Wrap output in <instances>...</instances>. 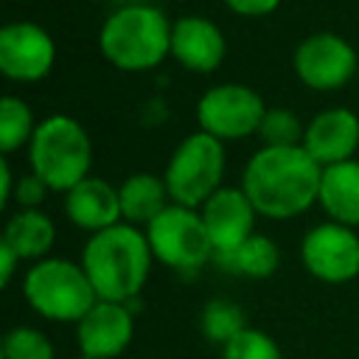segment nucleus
Masks as SVG:
<instances>
[{
  "label": "nucleus",
  "instance_id": "1",
  "mask_svg": "<svg viewBox=\"0 0 359 359\" xmlns=\"http://www.w3.org/2000/svg\"><path fill=\"white\" fill-rule=\"evenodd\" d=\"M323 165L303 146H261L244 165L241 188L266 219H294L320 196Z\"/></svg>",
  "mask_w": 359,
  "mask_h": 359
},
{
  "label": "nucleus",
  "instance_id": "2",
  "mask_svg": "<svg viewBox=\"0 0 359 359\" xmlns=\"http://www.w3.org/2000/svg\"><path fill=\"white\" fill-rule=\"evenodd\" d=\"M154 252L146 230L121 222L101 233H93L81 250V266L98 294V300L129 303L149 280Z\"/></svg>",
  "mask_w": 359,
  "mask_h": 359
},
{
  "label": "nucleus",
  "instance_id": "3",
  "mask_svg": "<svg viewBox=\"0 0 359 359\" xmlns=\"http://www.w3.org/2000/svg\"><path fill=\"white\" fill-rule=\"evenodd\" d=\"M171 28L174 22L157 6L126 3L104 20L98 50L123 73H146L171 56Z\"/></svg>",
  "mask_w": 359,
  "mask_h": 359
},
{
  "label": "nucleus",
  "instance_id": "4",
  "mask_svg": "<svg viewBox=\"0 0 359 359\" xmlns=\"http://www.w3.org/2000/svg\"><path fill=\"white\" fill-rule=\"evenodd\" d=\"M31 171L59 194H67L81 180L90 177L93 165V140L87 129L70 115H48L36 123V132L28 143Z\"/></svg>",
  "mask_w": 359,
  "mask_h": 359
},
{
  "label": "nucleus",
  "instance_id": "5",
  "mask_svg": "<svg viewBox=\"0 0 359 359\" xmlns=\"http://www.w3.org/2000/svg\"><path fill=\"white\" fill-rule=\"evenodd\" d=\"M22 294L39 317L53 323H79L98 303L84 266L65 258L34 261L25 272Z\"/></svg>",
  "mask_w": 359,
  "mask_h": 359
},
{
  "label": "nucleus",
  "instance_id": "6",
  "mask_svg": "<svg viewBox=\"0 0 359 359\" xmlns=\"http://www.w3.org/2000/svg\"><path fill=\"white\" fill-rule=\"evenodd\" d=\"M168 196L177 205L202 208L224 180V143L208 132H194L171 151L165 174Z\"/></svg>",
  "mask_w": 359,
  "mask_h": 359
},
{
  "label": "nucleus",
  "instance_id": "7",
  "mask_svg": "<svg viewBox=\"0 0 359 359\" xmlns=\"http://www.w3.org/2000/svg\"><path fill=\"white\" fill-rule=\"evenodd\" d=\"M146 238L154 261L174 272H196L213 261V244L199 208L171 202L146 224Z\"/></svg>",
  "mask_w": 359,
  "mask_h": 359
},
{
  "label": "nucleus",
  "instance_id": "8",
  "mask_svg": "<svg viewBox=\"0 0 359 359\" xmlns=\"http://www.w3.org/2000/svg\"><path fill=\"white\" fill-rule=\"evenodd\" d=\"M264 112H266L264 98L252 87L238 81L213 84L210 90L202 93L196 104L199 129L219 137L222 143L258 135Z\"/></svg>",
  "mask_w": 359,
  "mask_h": 359
},
{
  "label": "nucleus",
  "instance_id": "9",
  "mask_svg": "<svg viewBox=\"0 0 359 359\" xmlns=\"http://www.w3.org/2000/svg\"><path fill=\"white\" fill-rule=\"evenodd\" d=\"M294 73L297 79L309 87V90H320V93H331L345 87L359 65V56L353 50V45L331 31H317L309 34L292 56Z\"/></svg>",
  "mask_w": 359,
  "mask_h": 359
},
{
  "label": "nucleus",
  "instance_id": "10",
  "mask_svg": "<svg viewBox=\"0 0 359 359\" xmlns=\"http://www.w3.org/2000/svg\"><path fill=\"white\" fill-rule=\"evenodd\" d=\"M300 261L323 283H348L359 275V233L339 222H323L303 236Z\"/></svg>",
  "mask_w": 359,
  "mask_h": 359
},
{
  "label": "nucleus",
  "instance_id": "11",
  "mask_svg": "<svg viewBox=\"0 0 359 359\" xmlns=\"http://www.w3.org/2000/svg\"><path fill=\"white\" fill-rule=\"evenodd\" d=\"M53 62L56 42L42 25L31 20H17L0 28V73L8 81H42L53 70Z\"/></svg>",
  "mask_w": 359,
  "mask_h": 359
},
{
  "label": "nucleus",
  "instance_id": "12",
  "mask_svg": "<svg viewBox=\"0 0 359 359\" xmlns=\"http://www.w3.org/2000/svg\"><path fill=\"white\" fill-rule=\"evenodd\" d=\"M202 222L208 227L210 244H213V255L216 252H230L236 247H241L255 230V205L250 202V196L244 194V188H230L222 185L202 208Z\"/></svg>",
  "mask_w": 359,
  "mask_h": 359
},
{
  "label": "nucleus",
  "instance_id": "13",
  "mask_svg": "<svg viewBox=\"0 0 359 359\" xmlns=\"http://www.w3.org/2000/svg\"><path fill=\"white\" fill-rule=\"evenodd\" d=\"M132 337H135V317L126 303L98 300L76 323L79 353H87V356L115 359L129 348Z\"/></svg>",
  "mask_w": 359,
  "mask_h": 359
},
{
  "label": "nucleus",
  "instance_id": "14",
  "mask_svg": "<svg viewBox=\"0 0 359 359\" xmlns=\"http://www.w3.org/2000/svg\"><path fill=\"white\" fill-rule=\"evenodd\" d=\"M323 168L353 160L359 149V115L348 107H328L306 123L300 143Z\"/></svg>",
  "mask_w": 359,
  "mask_h": 359
},
{
  "label": "nucleus",
  "instance_id": "15",
  "mask_svg": "<svg viewBox=\"0 0 359 359\" xmlns=\"http://www.w3.org/2000/svg\"><path fill=\"white\" fill-rule=\"evenodd\" d=\"M227 53V39L222 28L199 14H185L174 20L171 28V56L191 73H213Z\"/></svg>",
  "mask_w": 359,
  "mask_h": 359
},
{
  "label": "nucleus",
  "instance_id": "16",
  "mask_svg": "<svg viewBox=\"0 0 359 359\" xmlns=\"http://www.w3.org/2000/svg\"><path fill=\"white\" fill-rule=\"evenodd\" d=\"M65 213L79 230H87L90 236L123 222L121 194L101 177H87L70 188L65 196Z\"/></svg>",
  "mask_w": 359,
  "mask_h": 359
},
{
  "label": "nucleus",
  "instance_id": "17",
  "mask_svg": "<svg viewBox=\"0 0 359 359\" xmlns=\"http://www.w3.org/2000/svg\"><path fill=\"white\" fill-rule=\"evenodd\" d=\"M317 202L331 216V222L359 227V160H345L323 168Z\"/></svg>",
  "mask_w": 359,
  "mask_h": 359
},
{
  "label": "nucleus",
  "instance_id": "18",
  "mask_svg": "<svg viewBox=\"0 0 359 359\" xmlns=\"http://www.w3.org/2000/svg\"><path fill=\"white\" fill-rule=\"evenodd\" d=\"M3 241L22 261H42V258H48V252L56 241V224L39 208L17 210L3 227Z\"/></svg>",
  "mask_w": 359,
  "mask_h": 359
},
{
  "label": "nucleus",
  "instance_id": "19",
  "mask_svg": "<svg viewBox=\"0 0 359 359\" xmlns=\"http://www.w3.org/2000/svg\"><path fill=\"white\" fill-rule=\"evenodd\" d=\"M118 194H121L123 222H129V224H143L146 227L157 213H163L171 205L165 180L157 177V174H149V171L129 174L121 182Z\"/></svg>",
  "mask_w": 359,
  "mask_h": 359
},
{
  "label": "nucleus",
  "instance_id": "20",
  "mask_svg": "<svg viewBox=\"0 0 359 359\" xmlns=\"http://www.w3.org/2000/svg\"><path fill=\"white\" fill-rule=\"evenodd\" d=\"M213 264L230 275H241V278H252V280H264L269 275L278 272L280 266V250L269 236H258L252 233L241 247L230 250V252H216Z\"/></svg>",
  "mask_w": 359,
  "mask_h": 359
},
{
  "label": "nucleus",
  "instance_id": "21",
  "mask_svg": "<svg viewBox=\"0 0 359 359\" xmlns=\"http://www.w3.org/2000/svg\"><path fill=\"white\" fill-rule=\"evenodd\" d=\"M199 325H202V334L216 342V345H227L230 339H236L247 325V317H244V309L227 297H213L205 303L202 309V317H199Z\"/></svg>",
  "mask_w": 359,
  "mask_h": 359
},
{
  "label": "nucleus",
  "instance_id": "22",
  "mask_svg": "<svg viewBox=\"0 0 359 359\" xmlns=\"http://www.w3.org/2000/svg\"><path fill=\"white\" fill-rule=\"evenodd\" d=\"M34 132H36V121L31 107L17 95H6L0 101V151L8 157L11 151L28 146Z\"/></svg>",
  "mask_w": 359,
  "mask_h": 359
},
{
  "label": "nucleus",
  "instance_id": "23",
  "mask_svg": "<svg viewBox=\"0 0 359 359\" xmlns=\"http://www.w3.org/2000/svg\"><path fill=\"white\" fill-rule=\"evenodd\" d=\"M306 135V126L300 123V118L286 109V107H266L261 126H258V137L264 146H300Z\"/></svg>",
  "mask_w": 359,
  "mask_h": 359
},
{
  "label": "nucleus",
  "instance_id": "24",
  "mask_svg": "<svg viewBox=\"0 0 359 359\" xmlns=\"http://www.w3.org/2000/svg\"><path fill=\"white\" fill-rule=\"evenodd\" d=\"M53 345L50 339L31 325H14L3 337L0 359H53Z\"/></svg>",
  "mask_w": 359,
  "mask_h": 359
},
{
  "label": "nucleus",
  "instance_id": "25",
  "mask_svg": "<svg viewBox=\"0 0 359 359\" xmlns=\"http://www.w3.org/2000/svg\"><path fill=\"white\" fill-rule=\"evenodd\" d=\"M222 359H283L278 342L261 328H244L222 348Z\"/></svg>",
  "mask_w": 359,
  "mask_h": 359
},
{
  "label": "nucleus",
  "instance_id": "26",
  "mask_svg": "<svg viewBox=\"0 0 359 359\" xmlns=\"http://www.w3.org/2000/svg\"><path fill=\"white\" fill-rule=\"evenodd\" d=\"M50 188L31 171V174H22V177H17V185H14V202L20 205V210H31V208H39L42 205V199H45V194H48Z\"/></svg>",
  "mask_w": 359,
  "mask_h": 359
},
{
  "label": "nucleus",
  "instance_id": "27",
  "mask_svg": "<svg viewBox=\"0 0 359 359\" xmlns=\"http://www.w3.org/2000/svg\"><path fill=\"white\" fill-rule=\"evenodd\" d=\"M222 3L238 17H266L280 6V0H222Z\"/></svg>",
  "mask_w": 359,
  "mask_h": 359
},
{
  "label": "nucleus",
  "instance_id": "28",
  "mask_svg": "<svg viewBox=\"0 0 359 359\" xmlns=\"http://www.w3.org/2000/svg\"><path fill=\"white\" fill-rule=\"evenodd\" d=\"M20 261H22V258H20L6 241H0V286H8V283H11V278H14Z\"/></svg>",
  "mask_w": 359,
  "mask_h": 359
},
{
  "label": "nucleus",
  "instance_id": "29",
  "mask_svg": "<svg viewBox=\"0 0 359 359\" xmlns=\"http://www.w3.org/2000/svg\"><path fill=\"white\" fill-rule=\"evenodd\" d=\"M14 185H17V177H14V171H11L8 157L3 154V157H0V205H3V208L11 202V196H14Z\"/></svg>",
  "mask_w": 359,
  "mask_h": 359
},
{
  "label": "nucleus",
  "instance_id": "30",
  "mask_svg": "<svg viewBox=\"0 0 359 359\" xmlns=\"http://www.w3.org/2000/svg\"><path fill=\"white\" fill-rule=\"evenodd\" d=\"M76 359H98V356H87V353H79Z\"/></svg>",
  "mask_w": 359,
  "mask_h": 359
}]
</instances>
